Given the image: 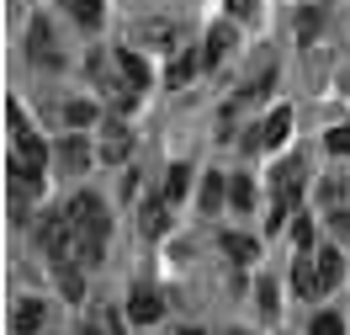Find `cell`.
<instances>
[{
	"mask_svg": "<svg viewBox=\"0 0 350 335\" xmlns=\"http://www.w3.org/2000/svg\"><path fill=\"white\" fill-rule=\"evenodd\" d=\"M69 219L80 229V261H85V266H101V261H107V234H111L107 202L96 197V192H80V197H69Z\"/></svg>",
	"mask_w": 350,
	"mask_h": 335,
	"instance_id": "1",
	"label": "cell"
},
{
	"mask_svg": "<svg viewBox=\"0 0 350 335\" xmlns=\"http://www.w3.org/2000/svg\"><path fill=\"white\" fill-rule=\"evenodd\" d=\"M38 240H43V256L59 266V261H80V229H75V219L64 213H48L43 229H38Z\"/></svg>",
	"mask_w": 350,
	"mask_h": 335,
	"instance_id": "2",
	"label": "cell"
},
{
	"mask_svg": "<svg viewBox=\"0 0 350 335\" xmlns=\"http://www.w3.org/2000/svg\"><path fill=\"white\" fill-rule=\"evenodd\" d=\"M11 155L22 160V165H32V171H48V160H53V149H48L43 138H38V128L27 123V112H22V101H11Z\"/></svg>",
	"mask_w": 350,
	"mask_h": 335,
	"instance_id": "3",
	"label": "cell"
},
{
	"mask_svg": "<svg viewBox=\"0 0 350 335\" xmlns=\"http://www.w3.org/2000/svg\"><path fill=\"white\" fill-rule=\"evenodd\" d=\"M96 128H101V144H96V155L107 160V165H128V155H133V128L122 123V117H101Z\"/></svg>",
	"mask_w": 350,
	"mask_h": 335,
	"instance_id": "4",
	"label": "cell"
},
{
	"mask_svg": "<svg viewBox=\"0 0 350 335\" xmlns=\"http://www.w3.org/2000/svg\"><path fill=\"white\" fill-rule=\"evenodd\" d=\"M286 134H292V112L276 107L265 123H255V134H244V149L255 155V149H276V144H286Z\"/></svg>",
	"mask_w": 350,
	"mask_h": 335,
	"instance_id": "5",
	"label": "cell"
},
{
	"mask_svg": "<svg viewBox=\"0 0 350 335\" xmlns=\"http://www.w3.org/2000/svg\"><path fill=\"white\" fill-rule=\"evenodd\" d=\"M303 186H308L303 155H297V160H282V165L271 171V192H276V202H297V197H303Z\"/></svg>",
	"mask_w": 350,
	"mask_h": 335,
	"instance_id": "6",
	"label": "cell"
},
{
	"mask_svg": "<svg viewBox=\"0 0 350 335\" xmlns=\"http://www.w3.org/2000/svg\"><path fill=\"white\" fill-rule=\"evenodd\" d=\"M292 293H297V298H319V293H324V271H319V256H313V250H297V256H292Z\"/></svg>",
	"mask_w": 350,
	"mask_h": 335,
	"instance_id": "7",
	"label": "cell"
},
{
	"mask_svg": "<svg viewBox=\"0 0 350 335\" xmlns=\"http://www.w3.org/2000/svg\"><path fill=\"white\" fill-rule=\"evenodd\" d=\"M128 319L133 325H159L165 319V298H159V288H133V298H128Z\"/></svg>",
	"mask_w": 350,
	"mask_h": 335,
	"instance_id": "8",
	"label": "cell"
},
{
	"mask_svg": "<svg viewBox=\"0 0 350 335\" xmlns=\"http://www.w3.org/2000/svg\"><path fill=\"white\" fill-rule=\"evenodd\" d=\"M228 53H234V16H223L218 27H207V43H202V64H207V69H218Z\"/></svg>",
	"mask_w": 350,
	"mask_h": 335,
	"instance_id": "9",
	"label": "cell"
},
{
	"mask_svg": "<svg viewBox=\"0 0 350 335\" xmlns=\"http://www.w3.org/2000/svg\"><path fill=\"white\" fill-rule=\"evenodd\" d=\"M48 325V303L43 298H16V309H11V330L16 335H38Z\"/></svg>",
	"mask_w": 350,
	"mask_h": 335,
	"instance_id": "10",
	"label": "cell"
},
{
	"mask_svg": "<svg viewBox=\"0 0 350 335\" xmlns=\"http://www.w3.org/2000/svg\"><path fill=\"white\" fill-rule=\"evenodd\" d=\"M53 160H59L64 171H85L90 160H96V149H90V144H85V128H75V134H69L64 144L53 149Z\"/></svg>",
	"mask_w": 350,
	"mask_h": 335,
	"instance_id": "11",
	"label": "cell"
},
{
	"mask_svg": "<svg viewBox=\"0 0 350 335\" xmlns=\"http://www.w3.org/2000/svg\"><path fill=\"white\" fill-rule=\"evenodd\" d=\"M111 64H117V75H122L133 90H144V86H149V59H144L138 48H117V59H111Z\"/></svg>",
	"mask_w": 350,
	"mask_h": 335,
	"instance_id": "12",
	"label": "cell"
},
{
	"mask_svg": "<svg viewBox=\"0 0 350 335\" xmlns=\"http://www.w3.org/2000/svg\"><path fill=\"white\" fill-rule=\"evenodd\" d=\"M197 69H207V64H202V53H191V48H175L170 69H165V86H170V90L191 86V75H197Z\"/></svg>",
	"mask_w": 350,
	"mask_h": 335,
	"instance_id": "13",
	"label": "cell"
},
{
	"mask_svg": "<svg viewBox=\"0 0 350 335\" xmlns=\"http://www.w3.org/2000/svg\"><path fill=\"white\" fill-rule=\"evenodd\" d=\"M170 208H175V202L165 197V192H159V197H149L144 208H138V213H144L138 223H144V234H149V240H159V234H165V213H170Z\"/></svg>",
	"mask_w": 350,
	"mask_h": 335,
	"instance_id": "14",
	"label": "cell"
},
{
	"mask_svg": "<svg viewBox=\"0 0 350 335\" xmlns=\"http://www.w3.org/2000/svg\"><path fill=\"white\" fill-rule=\"evenodd\" d=\"M64 11L85 27V32H96V27H101V16H107V0H64Z\"/></svg>",
	"mask_w": 350,
	"mask_h": 335,
	"instance_id": "15",
	"label": "cell"
},
{
	"mask_svg": "<svg viewBox=\"0 0 350 335\" xmlns=\"http://www.w3.org/2000/svg\"><path fill=\"white\" fill-rule=\"evenodd\" d=\"M175 38H180V32H175V22H144V27H138V43L170 48V53H175V48H180V43H175Z\"/></svg>",
	"mask_w": 350,
	"mask_h": 335,
	"instance_id": "16",
	"label": "cell"
},
{
	"mask_svg": "<svg viewBox=\"0 0 350 335\" xmlns=\"http://www.w3.org/2000/svg\"><path fill=\"white\" fill-rule=\"evenodd\" d=\"M223 197H228V186H223V176H218V171H207V176H202V192H197L202 213H218V208H223Z\"/></svg>",
	"mask_w": 350,
	"mask_h": 335,
	"instance_id": "17",
	"label": "cell"
},
{
	"mask_svg": "<svg viewBox=\"0 0 350 335\" xmlns=\"http://www.w3.org/2000/svg\"><path fill=\"white\" fill-rule=\"evenodd\" d=\"M80 266H85V261H59V288L69 293V298H75V303H80V298H85V277H80Z\"/></svg>",
	"mask_w": 350,
	"mask_h": 335,
	"instance_id": "18",
	"label": "cell"
},
{
	"mask_svg": "<svg viewBox=\"0 0 350 335\" xmlns=\"http://www.w3.org/2000/svg\"><path fill=\"white\" fill-rule=\"evenodd\" d=\"M319 256V271H324V288H334L340 277H345V256H340V245H324V250H313Z\"/></svg>",
	"mask_w": 350,
	"mask_h": 335,
	"instance_id": "19",
	"label": "cell"
},
{
	"mask_svg": "<svg viewBox=\"0 0 350 335\" xmlns=\"http://www.w3.org/2000/svg\"><path fill=\"white\" fill-rule=\"evenodd\" d=\"M32 59L59 64V48H53V27H48V22H32Z\"/></svg>",
	"mask_w": 350,
	"mask_h": 335,
	"instance_id": "20",
	"label": "cell"
},
{
	"mask_svg": "<svg viewBox=\"0 0 350 335\" xmlns=\"http://www.w3.org/2000/svg\"><path fill=\"white\" fill-rule=\"evenodd\" d=\"M64 123H69V128H96V123H101V112H96V101H69V107H64Z\"/></svg>",
	"mask_w": 350,
	"mask_h": 335,
	"instance_id": "21",
	"label": "cell"
},
{
	"mask_svg": "<svg viewBox=\"0 0 350 335\" xmlns=\"http://www.w3.org/2000/svg\"><path fill=\"white\" fill-rule=\"evenodd\" d=\"M186 186H191V165H170V176H165L159 192H165L170 202H180V197H186Z\"/></svg>",
	"mask_w": 350,
	"mask_h": 335,
	"instance_id": "22",
	"label": "cell"
},
{
	"mask_svg": "<svg viewBox=\"0 0 350 335\" xmlns=\"http://www.w3.org/2000/svg\"><path fill=\"white\" fill-rule=\"evenodd\" d=\"M228 202H234L239 213H250V208H255V181H250V176H234V181H228Z\"/></svg>",
	"mask_w": 350,
	"mask_h": 335,
	"instance_id": "23",
	"label": "cell"
},
{
	"mask_svg": "<svg viewBox=\"0 0 350 335\" xmlns=\"http://www.w3.org/2000/svg\"><path fill=\"white\" fill-rule=\"evenodd\" d=\"M223 250H228L234 261H255V256H260V250H255V240H250V234H223Z\"/></svg>",
	"mask_w": 350,
	"mask_h": 335,
	"instance_id": "24",
	"label": "cell"
},
{
	"mask_svg": "<svg viewBox=\"0 0 350 335\" xmlns=\"http://www.w3.org/2000/svg\"><path fill=\"white\" fill-rule=\"evenodd\" d=\"M324 149H329V155H350V123L329 128V134H324Z\"/></svg>",
	"mask_w": 350,
	"mask_h": 335,
	"instance_id": "25",
	"label": "cell"
},
{
	"mask_svg": "<svg viewBox=\"0 0 350 335\" xmlns=\"http://www.w3.org/2000/svg\"><path fill=\"white\" fill-rule=\"evenodd\" d=\"M308 335H345V319H340V314H319V319L308 325Z\"/></svg>",
	"mask_w": 350,
	"mask_h": 335,
	"instance_id": "26",
	"label": "cell"
},
{
	"mask_svg": "<svg viewBox=\"0 0 350 335\" xmlns=\"http://www.w3.org/2000/svg\"><path fill=\"white\" fill-rule=\"evenodd\" d=\"M292 250H319V245H313V219L292 223Z\"/></svg>",
	"mask_w": 350,
	"mask_h": 335,
	"instance_id": "27",
	"label": "cell"
},
{
	"mask_svg": "<svg viewBox=\"0 0 350 335\" xmlns=\"http://www.w3.org/2000/svg\"><path fill=\"white\" fill-rule=\"evenodd\" d=\"M101 330L107 335H128V314H101Z\"/></svg>",
	"mask_w": 350,
	"mask_h": 335,
	"instance_id": "28",
	"label": "cell"
},
{
	"mask_svg": "<svg viewBox=\"0 0 350 335\" xmlns=\"http://www.w3.org/2000/svg\"><path fill=\"white\" fill-rule=\"evenodd\" d=\"M260 309H265V319H276V309H282V303H276V288H271V282H260Z\"/></svg>",
	"mask_w": 350,
	"mask_h": 335,
	"instance_id": "29",
	"label": "cell"
},
{
	"mask_svg": "<svg viewBox=\"0 0 350 335\" xmlns=\"http://www.w3.org/2000/svg\"><path fill=\"white\" fill-rule=\"evenodd\" d=\"M255 5H260V0H228V16L244 22V16H255Z\"/></svg>",
	"mask_w": 350,
	"mask_h": 335,
	"instance_id": "30",
	"label": "cell"
},
{
	"mask_svg": "<svg viewBox=\"0 0 350 335\" xmlns=\"http://www.w3.org/2000/svg\"><path fill=\"white\" fill-rule=\"evenodd\" d=\"M313 32H319V11H303V22H297V38H303V43H308Z\"/></svg>",
	"mask_w": 350,
	"mask_h": 335,
	"instance_id": "31",
	"label": "cell"
},
{
	"mask_svg": "<svg viewBox=\"0 0 350 335\" xmlns=\"http://www.w3.org/2000/svg\"><path fill=\"white\" fill-rule=\"evenodd\" d=\"M80 335H107V330H101V325H85V330H80Z\"/></svg>",
	"mask_w": 350,
	"mask_h": 335,
	"instance_id": "32",
	"label": "cell"
},
{
	"mask_svg": "<svg viewBox=\"0 0 350 335\" xmlns=\"http://www.w3.org/2000/svg\"><path fill=\"white\" fill-rule=\"evenodd\" d=\"M228 335H250V330H228Z\"/></svg>",
	"mask_w": 350,
	"mask_h": 335,
	"instance_id": "33",
	"label": "cell"
}]
</instances>
